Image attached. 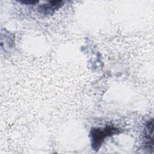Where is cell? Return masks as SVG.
<instances>
[{
  "mask_svg": "<svg viewBox=\"0 0 154 154\" xmlns=\"http://www.w3.org/2000/svg\"><path fill=\"white\" fill-rule=\"evenodd\" d=\"M118 132L119 129L113 126H107L104 129H92L91 131V138L93 148L96 150H98L106 137Z\"/></svg>",
  "mask_w": 154,
  "mask_h": 154,
  "instance_id": "obj_1",
  "label": "cell"
},
{
  "mask_svg": "<svg viewBox=\"0 0 154 154\" xmlns=\"http://www.w3.org/2000/svg\"><path fill=\"white\" fill-rule=\"evenodd\" d=\"M64 3V2L62 1H49L40 5L38 7V10L43 14H50L60 8Z\"/></svg>",
  "mask_w": 154,
  "mask_h": 154,
  "instance_id": "obj_2",
  "label": "cell"
},
{
  "mask_svg": "<svg viewBox=\"0 0 154 154\" xmlns=\"http://www.w3.org/2000/svg\"><path fill=\"white\" fill-rule=\"evenodd\" d=\"M144 138L146 144L150 148L153 149V120L151 119L148 121L144 129Z\"/></svg>",
  "mask_w": 154,
  "mask_h": 154,
  "instance_id": "obj_3",
  "label": "cell"
}]
</instances>
